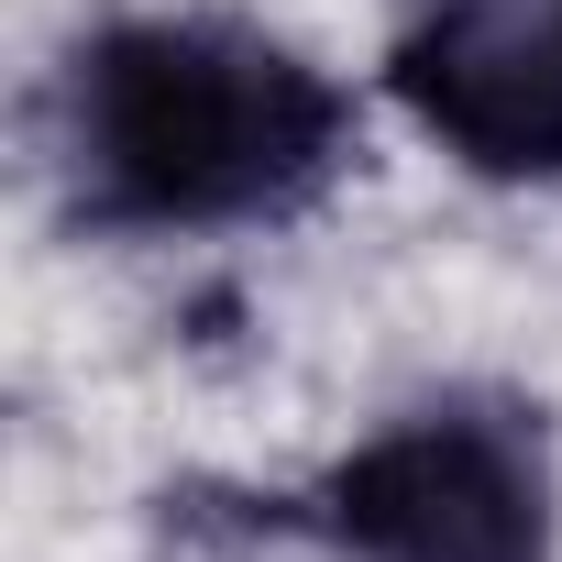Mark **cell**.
Returning a JSON list of instances; mask_svg holds the SVG:
<instances>
[{"label":"cell","instance_id":"1","mask_svg":"<svg viewBox=\"0 0 562 562\" xmlns=\"http://www.w3.org/2000/svg\"><path fill=\"white\" fill-rule=\"evenodd\" d=\"M353 100L254 23H111L67 67V177L100 232H221L331 188Z\"/></svg>","mask_w":562,"mask_h":562},{"label":"cell","instance_id":"2","mask_svg":"<svg viewBox=\"0 0 562 562\" xmlns=\"http://www.w3.org/2000/svg\"><path fill=\"white\" fill-rule=\"evenodd\" d=\"M342 562H551V441L518 397H430L321 496Z\"/></svg>","mask_w":562,"mask_h":562},{"label":"cell","instance_id":"3","mask_svg":"<svg viewBox=\"0 0 562 562\" xmlns=\"http://www.w3.org/2000/svg\"><path fill=\"white\" fill-rule=\"evenodd\" d=\"M397 100L474 177H562V0H430L397 45Z\"/></svg>","mask_w":562,"mask_h":562}]
</instances>
